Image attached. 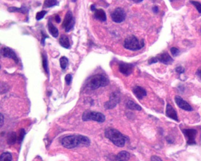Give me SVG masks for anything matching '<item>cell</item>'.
Returning <instances> with one entry per match:
<instances>
[{
	"label": "cell",
	"mask_w": 201,
	"mask_h": 161,
	"mask_svg": "<svg viewBox=\"0 0 201 161\" xmlns=\"http://www.w3.org/2000/svg\"><path fill=\"white\" fill-rule=\"evenodd\" d=\"M60 44L65 49H69L70 47V41L68 38L65 35H62L59 39Z\"/></svg>",
	"instance_id": "ac0fdd59"
},
{
	"label": "cell",
	"mask_w": 201,
	"mask_h": 161,
	"mask_svg": "<svg viewBox=\"0 0 201 161\" xmlns=\"http://www.w3.org/2000/svg\"><path fill=\"white\" fill-rule=\"evenodd\" d=\"M0 161H12V156L10 152H4L1 154Z\"/></svg>",
	"instance_id": "d4e9b609"
},
{
	"label": "cell",
	"mask_w": 201,
	"mask_h": 161,
	"mask_svg": "<svg viewBox=\"0 0 201 161\" xmlns=\"http://www.w3.org/2000/svg\"><path fill=\"white\" fill-rule=\"evenodd\" d=\"M145 45L144 40L139 41L134 36H131L127 37L124 41V47L126 49L130 50H139L143 48Z\"/></svg>",
	"instance_id": "277c9868"
},
{
	"label": "cell",
	"mask_w": 201,
	"mask_h": 161,
	"mask_svg": "<svg viewBox=\"0 0 201 161\" xmlns=\"http://www.w3.org/2000/svg\"><path fill=\"white\" fill-rule=\"evenodd\" d=\"M60 67L63 70L66 69L68 65V59L66 57L63 56L60 59Z\"/></svg>",
	"instance_id": "cb8c5ba5"
},
{
	"label": "cell",
	"mask_w": 201,
	"mask_h": 161,
	"mask_svg": "<svg viewBox=\"0 0 201 161\" xmlns=\"http://www.w3.org/2000/svg\"><path fill=\"white\" fill-rule=\"evenodd\" d=\"M198 74L201 77V69H199L198 71Z\"/></svg>",
	"instance_id": "ab89813d"
},
{
	"label": "cell",
	"mask_w": 201,
	"mask_h": 161,
	"mask_svg": "<svg viewBox=\"0 0 201 161\" xmlns=\"http://www.w3.org/2000/svg\"><path fill=\"white\" fill-rule=\"evenodd\" d=\"M24 130L23 129H21L20 131V135H19V137H18V140L19 141H21L23 138H24Z\"/></svg>",
	"instance_id": "d6a6232c"
},
{
	"label": "cell",
	"mask_w": 201,
	"mask_h": 161,
	"mask_svg": "<svg viewBox=\"0 0 201 161\" xmlns=\"http://www.w3.org/2000/svg\"><path fill=\"white\" fill-rule=\"evenodd\" d=\"M166 114L168 117H170L171 119H172L173 120L175 121H179L178 120V117L177 115V113L175 109L172 108L171 104H168L166 106Z\"/></svg>",
	"instance_id": "5bb4252c"
},
{
	"label": "cell",
	"mask_w": 201,
	"mask_h": 161,
	"mask_svg": "<svg viewBox=\"0 0 201 161\" xmlns=\"http://www.w3.org/2000/svg\"><path fill=\"white\" fill-rule=\"evenodd\" d=\"M16 140H17V135H16L15 133L12 132L11 133H9L7 139L8 144L13 145V144L15 143Z\"/></svg>",
	"instance_id": "603a6c76"
},
{
	"label": "cell",
	"mask_w": 201,
	"mask_h": 161,
	"mask_svg": "<svg viewBox=\"0 0 201 161\" xmlns=\"http://www.w3.org/2000/svg\"><path fill=\"white\" fill-rule=\"evenodd\" d=\"M130 1H133V2H136V3H139V2H141V1H143V0H130Z\"/></svg>",
	"instance_id": "74e56055"
},
{
	"label": "cell",
	"mask_w": 201,
	"mask_h": 161,
	"mask_svg": "<svg viewBox=\"0 0 201 161\" xmlns=\"http://www.w3.org/2000/svg\"><path fill=\"white\" fill-rule=\"evenodd\" d=\"M191 3L193 4L199 13H201V4L200 2L195 1H191Z\"/></svg>",
	"instance_id": "83f0119b"
},
{
	"label": "cell",
	"mask_w": 201,
	"mask_h": 161,
	"mask_svg": "<svg viewBox=\"0 0 201 161\" xmlns=\"http://www.w3.org/2000/svg\"><path fill=\"white\" fill-rule=\"evenodd\" d=\"M65 80H66L67 85H70L72 81V76L70 74H67L65 77Z\"/></svg>",
	"instance_id": "f1b7e54d"
},
{
	"label": "cell",
	"mask_w": 201,
	"mask_h": 161,
	"mask_svg": "<svg viewBox=\"0 0 201 161\" xmlns=\"http://www.w3.org/2000/svg\"><path fill=\"white\" fill-rule=\"evenodd\" d=\"M151 161H162V160L157 156H152L151 158Z\"/></svg>",
	"instance_id": "836d02e7"
},
{
	"label": "cell",
	"mask_w": 201,
	"mask_h": 161,
	"mask_svg": "<svg viewBox=\"0 0 201 161\" xmlns=\"http://www.w3.org/2000/svg\"><path fill=\"white\" fill-rule=\"evenodd\" d=\"M47 13V11H45V10H43L41 11H40L37 13L36 14V20L39 21L40 20H41L42 18H44L45 15Z\"/></svg>",
	"instance_id": "4316f807"
},
{
	"label": "cell",
	"mask_w": 201,
	"mask_h": 161,
	"mask_svg": "<svg viewBox=\"0 0 201 161\" xmlns=\"http://www.w3.org/2000/svg\"><path fill=\"white\" fill-rule=\"evenodd\" d=\"M48 38V36L46 35L44 32H42V38H41V44L44 45L45 40V38Z\"/></svg>",
	"instance_id": "1f68e13d"
},
{
	"label": "cell",
	"mask_w": 201,
	"mask_h": 161,
	"mask_svg": "<svg viewBox=\"0 0 201 161\" xmlns=\"http://www.w3.org/2000/svg\"><path fill=\"white\" fill-rule=\"evenodd\" d=\"M43 58V67L46 73L48 74V61H47V57L46 55L44 54H43L42 55Z\"/></svg>",
	"instance_id": "484cf974"
},
{
	"label": "cell",
	"mask_w": 201,
	"mask_h": 161,
	"mask_svg": "<svg viewBox=\"0 0 201 161\" xmlns=\"http://www.w3.org/2000/svg\"><path fill=\"white\" fill-rule=\"evenodd\" d=\"M183 133L184 135L187 138V143L188 145H195V136L196 135L197 131L195 129H184Z\"/></svg>",
	"instance_id": "30bf717a"
},
{
	"label": "cell",
	"mask_w": 201,
	"mask_h": 161,
	"mask_svg": "<svg viewBox=\"0 0 201 161\" xmlns=\"http://www.w3.org/2000/svg\"><path fill=\"white\" fill-rule=\"evenodd\" d=\"M171 51L172 55L174 56H178L179 53H180L179 49H178L177 48H175V47H172L171 49Z\"/></svg>",
	"instance_id": "f546056e"
},
{
	"label": "cell",
	"mask_w": 201,
	"mask_h": 161,
	"mask_svg": "<svg viewBox=\"0 0 201 161\" xmlns=\"http://www.w3.org/2000/svg\"><path fill=\"white\" fill-rule=\"evenodd\" d=\"M8 11L10 13H14V12H18L21 13L22 14H26L29 12L28 8L22 6L21 8L17 7H9L8 8Z\"/></svg>",
	"instance_id": "ffe728a7"
},
{
	"label": "cell",
	"mask_w": 201,
	"mask_h": 161,
	"mask_svg": "<svg viewBox=\"0 0 201 161\" xmlns=\"http://www.w3.org/2000/svg\"><path fill=\"white\" fill-rule=\"evenodd\" d=\"M120 98L119 95L116 93H113L111 96L109 101L105 103L104 107L107 109H110L114 108L117 104L119 102Z\"/></svg>",
	"instance_id": "8fae6325"
},
{
	"label": "cell",
	"mask_w": 201,
	"mask_h": 161,
	"mask_svg": "<svg viewBox=\"0 0 201 161\" xmlns=\"http://www.w3.org/2000/svg\"><path fill=\"white\" fill-rule=\"evenodd\" d=\"M1 54L4 57H8L10 59H13L16 63H18L19 61L18 58L17 57V56L15 54V52L9 47H2L1 49Z\"/></svg>",
	"instance_id": "9c48e42d"
},
{
	"label": "cell",
	"mask_w": 201,
	"mask_h": 161,
	"mask_svg": "<svg viewBox=\"0 0 201 161\" xmlns=\"http://www.w3.org/2000/svg\"><path fill=\"white\" fill-rule=\"evenodd\" d=\"M130 159V154L126 151H122L117 155L118 161H128Z\"/></svg>",
	"instance_id": "d6986e66"
},
{
	"label": "cell",
	"mask_w": 201,
	"mask_h": 161,
	"mask_svg": "<svg viewBox=\"0 0 201 161\" xmlns=\"http://www.w3.org/2000/svg\"><path fill=\"white\" fill-rule=\"evenodd\" d=\"M82 119L84 121L93 120L97 122H103L105 120V116L100 112L86 110L84 112Z\"/></svg>",
	"instance_id": "5b68a950"
},
{
	"label": "cell",
	"mask_w": 201,
	"mask_h": 161,
	"mask_svg": "<svg viewBox=\"0 0 201 161\" xmlns=\"http://www.w3.org/2000/svg\"><path fill=\"white\" fill-rule=\"evenodd\" d=\"M126 13L122 8H117L111 14V18L114 22L120 23L125 21L126 18Z\"/></svg>",
	"instance_id": "ba28073f"
},
{
	"label": "cell",
	"mask_w": 201,
	"mask_h": 161,
	"mask_svg": "<svg viewBox=\"0 0 201 161\" xmlns=\"http://www.w3.org/2000/svg\"><path fill=\"white\" fill-rule=\"evenodd\" d=\"M48 29L52 37L56 38L59 36V30L54 26L50 20H49L48 22Z\"/></svg>",
	"instance_id": "e0dca14e"
},
{
	"label": "cell",
	"mask_w": 201,
	"mask_h": 161,
	"mask_svg": "<svg viewBox=\"0 0 201 161\" xmlns=\"http://www.w3.org/2000/svg\"><path fill=\"white\" fill-rule=\"evenodd\" d=\"M119 69L120 73L125 76H129L132 73L133 66L131 64L121 63L119 66Z\"/></svg>",
	"instance_id": "7c38bea8"
},
{
	"label": "cell",
	"mask_w": 201,
	"mask_h": 161,
	"mask_svg": "<svg viewBox=\"0 0 201 161\" xmlns=\"http://www.w3.org/2000/svg\"><path fill=\"white\" fill-rule=\"evenodd\" d=\"M57 0H45L44 2V7L45 8H50L56 6L58 4Z\"/></svg>",
	"instance_id": "7402d4cb"
},
{
	"label": "cell",
	"mask_w": 201,
	"mask_h": 161,
	"mask_svg": "<svg viewBox=\"0 0 201 161\" xmlns=\"http://www.w3.org/2000/svg\"><path fill=\"white\" fill-rule=\"evenodd\" d=\"M175 102L177 104V105L179 106L180 108L182 109L186 110V111H192V108L190 106V104L186 101H185L182 98H181L179 96H176L175 97Z\"/></svg>",
	"instance_id": "4fadbf2b"
},
{
	"label": "cell",
	"mask_w": 201,
	"mask_h": 161,
	"mask_svg": "<svg viewBox=\"0 0 201 161\" xmlns=\"http://www.w3.org/2000/svg\"><path fill=\"white\" fill-rule=\"evenodd\" d=\"M157 61L162 62L165 65H169L171 64L173 61V59L171 57L169 56V54L167 53H164L159 56H157L156 57H153L150 59L149 60V63L150 65L157 63Z\"/></svg>",
	"instance_id": "52a82bcc"
},
{
	"label": "cell",
	"mask_w": 201,
	"mask_h": 161,
	"mask_svg": "<svg viewBox=\"0 0 201 161\" xmlns=\"http://www.w3.org/2000/svg\"><path fill=\"white\" fill-rule=\"evenodd\" d=\"M127 107L131 110H141V108L137 103H134L133 101L129 100L126 104Z\"/></svg>",
	"instance_id": "44dd1931"
},
{
	"label": "cell",
	"mask_w": 201,
	"mask_h": 161,
	"mask_svg": "<svg viewBox=\"0 0 201 161\" xmlns=\"http://www.w3.org/2000/svg\"><path fill=\"white\" fill-rule=\"evenodd\" d=\"M90 143L89 139L82 135H72L64 138L61 140L62 145L68 149H72L80 145L89 146Z\"/></svg>",
	"instance_id": "6da1fadb"
},
{
	"label": "cell",
	"mask_w": 201,
	"mask_h": 161,
	"mask_svg": "<svg viewBox=\"0 0 201 161\" xmlns=\"http://www.w3.org/2000/svg\"><path fill=\"white\" fill-rule=\"evenodd\" d=\"M153 11L155 13H157L158 12V11H159L158 7H155L153 8Z\"/></svg>",
	"instance_id": "d590c367"
},
{
	"label": "cell",
	"mask_w": 201,
	"mask_h": 161,
	"mask_svg": "<svg viewBox=\"0 0 201 161\" xmlns=\"http://www.w3.org/2000/svg\"><path fill=\"white\" fill-rule=\"evenodd\" d=\"M1 126H2V124H3V120H4L3 116H2V115H1Z\"/></svg>",
	"instance_id": "f35d334b"
},
{
	"label": "cell",
	"mask_w": 201,
	"mask_h": 161,
	"mask_svg": "<svg viewBox=\"0 0 201 161\" xmlns=\"http://www.w3.org/2000/svg\"><path fill=\"white\" fill-rule=\"evenodd\" d=\"M90 9L91 11H95V10H96V8H95V6L93 4V5H91V7H90Z\"/></svg>",
	"instance_id": "8d00e7d4"
},
{
	"label": "cell",
	"mask_w": 201,
	"mask_h": 161,
	"mask_svg": "<svg viewBox=\"0 0 201 161\" xmlns=\"http://www.w3.org/2000/svg\"><path fill=\"white\" fill-rule=\"evenodd\" d=\"M109 81L102 74H95L90 77L86 82V86L91 90H96L108 85Z\"/></svg>",
	"instance_id": "3957f363"
},
{
	"label": "cell",
	"mask_w": 201,
	"mask_h": 161,
	"mask_svg": "<svg viewBox=\"0 0 201 161\" xmlns=\"http://www.w3.org/2000/svg\"><path fill=\"white\" fill-rule=\"evenodd\" d=\"M105 136L117 147H123L126 143V138L116 129L109 128L106 130Z\"/></svg>",
	"instance_id": "7a4b0ae2"
},
{
	"label": "cell",
	"mask_w": 201,
	"mask_h": 161,
	"mask_svg": "<svg viewBox=\"0 0 201 161\" xmlns=\"http://www.w3.org/2000/svg\"><path fill=\"white\" fill-rule=\"evenodd\" d=\"M55 19H56V21L57 22V23H60V22H61V18H60V16L59 15H56Z\"/></svg>",
	"instance_id": "e575fe53"
},
{
	"label": "cell",
	"mask_w": 201,
	"mask_h": 161,
	"mask_svg": "<svg viewBox=\"0 0 201 161\" xmlns=\"http://www.w3.org/2000/svg\"><path fill=\"white\" fill-rule=\"evenodd\" d=\"M73 2H76L77 1V0H71Z\"/></svg>",
	"instance_id": "60d3db41"
},
{
	"label": "cell",
	"mask_w": 201,
	"mask_h": 161,
	"mask_svg": "<svg viewBox=\"0 0 201 161\" xmlns=\"http://www.w3.org/2000/svg\"><path fill=\"white\" fill-rule=\"evenodd\" d=\"M75 24V18H73V14L71 11H68L65 15L64 20L63 22L62 27L65 29L66 32H69L70 30L72 29Z\"/></svg>",
	"instance_id": "8992f818"
},
{
	"label": "cell",
	"mask_w": 201,
	"mask_h": 161,
	"mask_svg": "<svg viewBox=\"0 0 201 161\" xmlns=\"http://www.w3.org/2000/svg\"><path fill=\"white\" fill-rule=\"evenodd\" d=\"M133 93L136 97L139 99H143L145 96H146L147 93L146 91L143 88L140 87V86H136L133 88Z\"/></svg>",
	"instance_id": "2e32d148"
},
{
	"label": "cell",
	"mask_w": 201,
	"mask_h": 161,
	"mask_svg": "<svg viewBox=\"0 0 201 161\" xmlns=\"http://www.w3.org/2000/svg\"><path fill=\"white\" fill-rule=\"evenodd\" d=\"M95 18L101 22H105L107 19L106 13L102 9H96L94 14Z\"/></svg>",
	"instance_id": "9a60e30c"
},
{
	"label": "cell",
	"mask_w": 201,
	"mask_h": 161,
	"mask_svg": "<svg viewBox=\"0 0 201 161\" xmlns=\"http://www.w3.org/2000/svg\"><path fill=\"white\" fill-rule=\"evenodd\" d=\"M176 72L179 74L184 73L185 72V69L184 67L179 66L176 69Z\"/></svg>",
	"instance_id": "4dcf8cb0"
}]
</instances>
